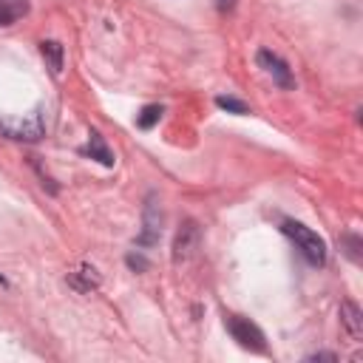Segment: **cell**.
Returning <instances> with one entry per match:
<instances>
[{"label":"cell","mask_w":363,"mask_h":363,"mask_svg":"<svg viewBox=\"0 0 363 363\" xmlns=\"http://www.w3.org/2000/svg\"><path fill=\"white\" fill-rule=\"evenodd\" d=\"M281 230L295 241V247L301 250V255H303L312 267H323V261H326V241H323L315 230H309L306 224L292 221V218H286V221L281 224Z\"/></svg>","instance_id":"2"},{"label":"cell","mask_w":363,"mask_h":363,"mask_svg":"<svg viewBox=\"0 0 363 363\" xmlns=\"http://www.w3.org/2000/svg\"><path fill=\"white\" fill-rule=\"evenodd\" d=\"M216 6H218V11H230L235 6V0H216Z\"/></svg>","instance_id":"17"},{"label":"cell","mask_w":363,"mask_h":363,"mask_svg":"<svg viewBox=\"0 0 363 363\" xmlns=\"http://www.w3.org/2000/svg\"><path fill=\"white\" fill-rule=\"evenodd\" d=\"M227 332L233 335V340L241 346V349H250V352H264L267 349V337L264 332L244 315H230L227 318Z\"/></svg>","instance_id":"3"},{"label":"cell","mask_w":363,"mask_h":363,"mask_svg":"<svg viewBox=\"0 0 363 363\" xmlns=\"http://www.w3.org/2000/svg\"><path fill=\"white\" fill-rule=\"evenodd\" d=\"M0 136L14 142H37L45 136V116L43 108L23 113V116H0Z\"/></svg>","instance_id":"1"},{"label":"cell","mask_w":363,"mask_h":363,"mask_svg":"<svg viewBox=\"0 0 363 363\" xmlns=\"http://www.w3.org/2000/svg\"><path fill=\"white\" fill-rule=\"evenodd\" d=\"M159 119H162V105H145L142 113L136 116V125H139L142 130H150Z\"/></svg>","instance_id":"12"},{"label":"cell","mask_w":363,"mask_h":363,"mask_svg":"<svg viewBox=\"0 0 363 363\" xmlns=\"http://www.w3.org/2000/svg\"><path fill=\"white\" fill-rule=\"evenodd\" d=\"M196 247H199V227H196V221H184L173 238V261L176 264L187 261L196 252Z\"/></svg>","instance_id":"6"},{"label":"cell","mask_w":363,"mask_h":363,"mask_svg":"<svg viewBox=\"0 0 363 363\" xmlns=\"http://www.w3.org/2000/svg\"><path fill=\"white\" fill-rule=\"evenodd\" d=\"M306 360H337L332 352H318V354H309Z\"/></svg>","instance_id":"16"},{"label":"cell","mask_w":363,"mask_h":363,"mask_svg":"<svg viewBox=\"0 0 363 363\" xmlns=\"http://www.w3.org/2000/svg\"><path fill=\"white\" fill-rule=\"evenodd\" d=\"M255 62L272 77L275 85H281V88H292V85H295V79H292V74H289V65H286L278 54H272L269 48H261V51L255 54Z\"/></svg>","instance_id":"4"},{"label":"cell","mask_w":363,"mask_h":363,"mask_svg":"<svg viewBox=\"0 0 363 363\" xmlns=\"http://www.w3.org/2000/svg\"><path fill=\"white\" fill-rule=\"evenodd\" d=\"M125 261H128V267H130V269H139V272H142V269H147V261H145L142 255H133V252H130Z\"/></svg>","instance_id":"15"},{"label":"cell","mask_w":363,"mask_h":363,"mask_svg":"<svg viewBox=\"0 0 363 363\" xmlns=\"http://www.w3.org/2000/svg\"><path fill=\"white\" fill-rule=\"evenodd\" d=\"M82 153H88L91 159H96L99 164H105V167H113V153L108 150V145H105V139H102V133L99 130H91L88 133V145H85V150Z\"/></svg>","instance_id":"7"},{"label":"cell","mask_w":363,"mask_h":363,"mask_svg":"<svg viewBox=\"0 0 363 363\" xmlns=\"http://www.w3.org/2000/svg\"><path fill=\"white\" fill-rule=\"evenodd\" d=\"M40 51H43V57L48 60L51 71L60 74V71H62V45H60L57 40H43V43H40Z\"/></svg>","instance_id":"11"},{"label":"cell","mask_w":363,"mask_h":363,"mask_svg":"<svg viewBox=\"0 0 363 363\" xmlns=\"http://www.w3.org/2000/svg\"><path fill=\"white\" fill-rule=\"evenodd\" d=\"M340 320H343V326H346V332L352 337L363 335V312H360V306L354 301H343L340 303Z\"/></svg>","instance_id":"8"},{"label":"cell","mask_w":363,"mask_h":363,"mask_svg":"<svg viewBox=\"0 0 363 363\" xmlns=\"http://www.w3.org/2000/svg\"><path fill=\"white\" fill-rule=\"evenodd\" d=\"M68 284H71L74 289H79V292H91V289H96V286H99V275H96V269H94V267L82 264L77 272H71V275H68Z\"/></svg>","instance_id":"9"},{"label":"cell","mask_w":363,"mask_h":363,"mask_svg":"<svg viewBox=\"0 0 363 363\" xmlns=\"http://www.w3.org/2000/svg\"><path fill=\"white\" fill-rule=\"evenodd\" d=\"M0 284H6V278H3V275H0Z\"/></svg>","instance_id":"18"},{"label":"cell","mask_w":363,"mask_h":363,"mask_svg":"<svg viewBox=\"0 0 363 363\" xmlns=\"http://www.w3.org/2000/svg\"><path fill=\"white\" fill-rule=\"evenodd\" d=\"M343 241L349 244V250H346V255H349L352 261H360V252H357V250H360V238H357V235H346Z\"/></svg>","instance_id":"14"},{"label":"cell","mask_w":363,"mask_h":363,"mask_svg":"<svg viewBox=\"0 0 363 363\" xmlns=\"http://www.w3.org/2000/svg\"><path fill=\"white\" fill-rule=\"evenodd\" d=\"M216 105L218 108H224V111H230V113H250V105L247 102H241V99H235V96H216Z\"/></svg>","instance_id":"13"},{"label":"cell","mask_w":363,"mask_h":363,"mask_svg":"<svg viewBox=\"0 0 363 363\" xmlns=\"http://www.w3.org/2000/svg\"><path fill=\"white\" fill-rule=\"evenodd\" d=\"M159 233H162V210L156 204V196L150 193L147 196V204H145V230L136 238V244L139 247H153L159 241Z\"/></svg>","instance_id":"5"},{"label":"cell","mask_w":363,"mask_h":363,"mask_svg":"<svg viewBox=\"0 0 363 363\" xmlns=\"http://www.w3.org/2000/svg\"><path fill=\"white\" fill-rule=\"evenodd\" d=\"M28 11V0H0V26H11Z\"/></svg>","instance_id":"10"}]
</instances>
